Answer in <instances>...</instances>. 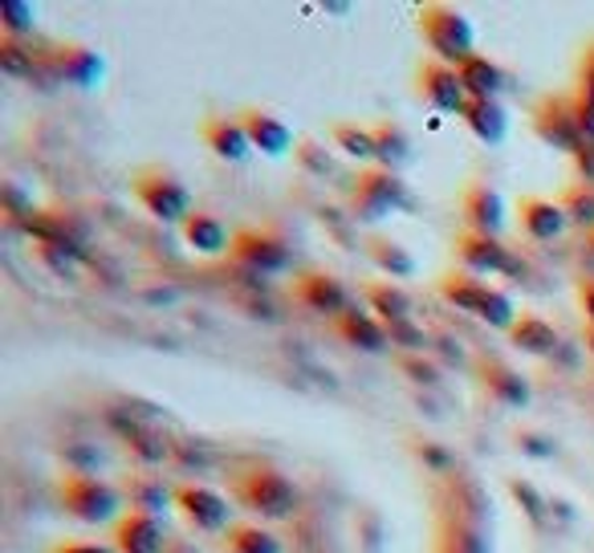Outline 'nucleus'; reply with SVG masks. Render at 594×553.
I'll list each match as a JSON object with an SVG mask.
<instances>
[{"mask_svg":"<svg viewBox=\"0 0 594 553\" xmlns=\"http://www.w3.org/2000/svg\"><path fill=\"white\" fill-rule=\"evenodd\" d=\"M233 497L241 509H248L261 521H285L297 513V501H301L297 485L277 464H248L245 472H236Z\"/></svg>","mask_w":594,"mask_h":553,"instance_id":"obj_1","label":"nucleus"},{"mask_svg":"<svg viewBox=\"0 0 594 553\" xmlns=\"http://www.w3.org/2000/svg\"><path fill=\"white\" fill-rule=\"evenodd\" d=\"M420 38L436 53V62L456 65V70L477 57V29L456 4H424L420 9Z\"/></svg>","mask_w":594,"mask_h":553,"instance_id":"obj_2","label":"nucleus"},{"mask_svg":"<svg viewBox=\"0 0 594 553\" xmlns=\"http://www.w3.org/2000/svg\"><path fill=\"white\" fill-rule=\"evenodd\" d=\"M57 501L74 521L82 525H106V521H118L127 501H123V489H115L110 480H98L91 472H65L62 485H57Z\"/></svg>","mask_w":594,"mask_h":553,"instance_id":"obj_3","label":"nucleus"},{"mask_svg":"<svg viewBox=\"0 0 594 553\" xmlns=\"http://www.w3.org/2000/svg\"><path fill=\"white\" fill-rule=\"evenodd\" d=\"M130 192H135V200H139L142 212H147L151 220H159V224H180L183 228V220L195 212L192 188H188L176 171H163V168L135 171Z\"/></svg>","mask_w":594,"mask_h":553,"instance_id":"obj_4","label":"nucleus"},{"mask_svg":"<svg viewBox=\"0 0 594 553\" xmlns=\"http://www.w3.org/2000/svg\"><path fill=\"white\" fill-rule=\"evenodd\" d=\"M403 208H412V195H407V183L400 180V171L362 168L350 183V216L362 220V224H379V220H388L391 212H403Z\"/></svg>","mask_w":594,"mask_h":553,"instance_id":"obj_5","label":"nucleus"},{"mask_svg":"<svg viewBox=\"0 0 594 553\" xmlns=\"http://www.w3.org/2000/svg\"><path fill=\"white\" fill-rule=\"evenodd\" d=\"M229 257H233L241 269L257 273V277H282V273L294 269V248L285 245V236H277V232L269 228L233 232Z\"/></svg>","mask_w":594,"mask_h":553,"instance_id":"obj_6","label":"nucleus"},{"mask_svg":"<svg viewBox=\"0 0 594 553\" xmlns=\"http://www.w3.org/2000/svg\"><path fill=\"white\" fill-rule=\"evenodd\" d=\"M176 513L188 521V529L195 533H229L233 529V504L220 489L200 485V480H183L176 485Z\"/></svg>","mask_w":594,"mask_h":553,"instance_id":"obj_7","label":"nucleus"},{"mask_svg":"<svg viewBox=\"0 0 594 553\" xmlns=\"http://www.w3.org/2000/svg\"><path fill=\"white\" fill-rule=\"evenodd\" d=\"M533 135H538L545 147L566 151V155H574L582 142H586L579 118H574V103H570L566 94H545V98H538V106H533Z\"/></svg>","mask_w":594,"mask_h":553,"instance_id":"obj_8","label":"nucleus"},{"mask_svg":"<svg viewBox=\"0 0 594 553\" xmlns=\"http://www.w3.org/2000/svg\"><path fill=\"white\" fill-rule=\"evenodd\" d=\"M294 297L301 301L306 309L314 313H322V318H347L350 309H354V297L342 281H338L335 273L326 269H301L294 273Z\"/></svg>","mask_w":594,"mask_h":553,"instance_id":"obj_9","label":"nucleus"},{"mask_svg":"<svg viewBox=\"0 0 594 553\" xmlns=\"http://www.w3.org/2000/svg\"><path fill=\"white\" fill-rule=\"evenodd\" d=\"M420 98H424L432 110H439V115H465L468 106V91L465 82H460V70L456 65H444V62H427L420 65Z\"/></svg>","mask_w":594,"mask_h":553,"instance_id":"obj_10","label":"nucleus"},{"mask_svg":"<svg viewBox=\"0 0 594 553\" xmlns=\"http://www.w3.org/2000/svg\"><path fill=\"white\" fill-rule=\"evenodd\" d=\"M41 65L57 82H70V86H82V91H94L103 82V70H106L103 57L91 45H53V50H45Z\"/></svg>","mask_w":594,"mask_h":553,"instance_id":"obj_11","label":"nucleus"},{"mask_svg":"<svg viewBox=\"0 0 594 553\" xmlns=\"http://www.w3.org/2000/svg\"><path fill=\"white\" fill-rule=\"evenodd\" d=\"M456 245V265L473 277H497V273L513 269L509 248L501 245V236H480V232H460Z\"/></svg>","mask_w":594,"mask_h":553,"instance_id":"obj_12","label":"nucleus"},{"mask_svg":"<svg viewBox=\"0 0 594 553\" xmlns=\"http://www.w3.org/2000/svg\"><path fill=\"white\" fill-rule=\"evenodd\" d=\"M241 123H245V135L248 142H253V151H261L265 159H282V155L294 151V127H289L282 115H273L265 106H245V110H241Z\"/></svg>","mask_w":594,"mask_h":553,"instance_id":"obj_13","label":"nucleus"},{"mask_svg":"<svg viewBox=\"0 0 594 553\" xmlns=\"http://www.w3.org/2000/svg\"><path fill=\"white\" fill-rule=\"evenodd\" d=\"M200 139L224 163H245L248 155H253V142H248L241 115H208L200 123Z\"/></svg>","mask_w":594,"mask_h":553,"instance_id":"obj_14","label":"nucleus"},{"mask_svg":"<svg viewBox=\"0 0 594 553\" xmlns=\"http://www.w3.org/2000/svg\"><path fill=\"white\" fill-rule=\"evenodd\" d=\"M460 216H465V232H480V236H501L505 232V200L489 183H468L465 200H460Z\"/></svg>","mask_w":594,"mask_h":553,"instance_id":"obj_15","label":"nucleus"},{"mask_svg":"<svg viewBox=\"0 0 594 553\" xmlns=\"http://www.w3.org/2000/svg\"><path fill=\"white\" fill-rule=\"evenodd\" d=\"M123 501H127V513H142L163 521L176 509V489H168L163 477H156V472H130L123 480Z\"/></svg>","mask_w":594,"mask_h":553,"instance_id":"obj_16","label":"nucleus"},{"mask_svg":"<svg viewBox=\"0 0 594 553\" xmlns=\"http://www.w3.org/2000/svg\"><path fill=\"white\" fill-rule=\"evenodd\" d=\"M118 553H168L171 538L163 521L142 513H123L115 521V541H110Z\"/></svg>","mask_w":594,"mask_h":553,"instance_id":"obj_17","label":"nucleus"},{"mask_svg":"<svg viewBox=\"0 0 594 553\" xmlns=\"http://www.w3.org/2000/svg\"><path fill=\"white\" fill-rule=\"evenodd\" d=\"M123 448H127L130 460L147 472V468H159V464L171 456V439L168 432L156 427L151 419H135V415H130L127 424H123Z\"/></svg>","mask_w":594,"mask_h":553,"instance_id":"obj_18","label":"nucleus"},{"mask_svg":"<svg viewBox=\"0 0 594 553\" xmlns=\"http://www.w3.org/2000/svg\"><path fill=\"white\" fill-rule=\"evenodd\" d=\"M517 212H521V232H526L530 241H538V245L558 241L570 224L562 200H545V195H526V200L517 204Z\"/></svg>","mask_w":594,"mask_h":553,"instance_id":"obj_19","label":"nucleus"},{"mask_svg":"<svg viewBox=\"0 0 594 553\" xmlns=\"http://www.w3.org/2000/svg\"><path fill=\"white\" fill-rule=\"evenodd\" d=\"M480 386H485V395L492 403H501V407H530V379L521 371H513L509 362H480Z\"/></svg>","mask_w":594,"mask_h":553,"instance_id":"obj_20","label":"nucleus"},{"mask_svg":"<svg viewBox=\"0 0 594 553\" xmlns=\"http://www.w3.org/2000/svg\"><path fill=\"white\" fill-rule=\"evenodd\" d=\"M335 330H338V338L347 342V347H354L359 354H383V350L391 347V334H388V326L379 322L375 313L367 306H354L347 313V318H338L335 322Z\"/></svg>","mask_w":594,"mask_h":553,"instance_id":"obj_21","label":"nucleus"},{"mask_svg":"<svg viewBox=\"0 0 594 553\" xmlns=\"http://www.w3.org/2000/svg\"><path fill=\"white\" fill-rule=\"evenodd\" d=\"M180 236L195 257H220V253L233 248V236H229V228H224V220L212 216V212H192V216L183 220Z\"/></svg>","mask_w":594,"mask_h":553,"instance_id":"obj_22","label":"nucleus"},{"mask_svg":"<svg viewBox=\"0 0 594 553\" xmlns=\"http://www.w3.org/2000/svg\"><path fill=\"white\" fill-rule=\"evenodd\" d=\"M367 309L375 313L383 326H400V322H415V301L412 294L395 281H375L367 285Z\"/></svg>","mask_w":594,"mask_h":553,"instance_id":"obj_23","label":"nucleus"},{"mask_svg":"<svg viewBox=\"0 0 594 553\" xmlns=\"http://www.w3.org/2000/svg\"><path fill=\"white\" fill-rule=\"evenodd\" d=\"M460 123H465L480 142H489V147H497V142L509 135V115H505L501 98H468Z\"/></svg>","mask_w":594,"mask_h":553,"instance_id":"obj_24","label":"nucleus"},{"mask_svg":"<svg viewBox=\"0 0 594 553\" xmlns=\"http://www.w3.org/2000/svg\"><path fill=\"white\" fill-rule=\"evenodd\" d=\"M509 342H513V350H521V354L545 359V354H554L558 347V330L545 322L542 313H521L513 322V330H509Z\"/></svg>","mask_w":594,"mask_h":553,"instance_id":"obj_25","label":"nucleus"},{"mask_svg":"<svg viewBox=\"0 0 594 553\" xmlns=\"http://www.w3.org/2000/svg\"><path fill=\"white\" fill-rule=\"evenodd\" d=\"M439 297L453 309H465V313L477 318L480 306H485V297H489V281H480V277H473V273L465 269H453L439 277Z\"/></svg>","mask_w":594,"mask_h":553,"instance_id":"obj_26","label":"nucleus"},{"mask_svg":"<svg viewBox=\"0 0 594 553\" xmlns=\"http://www.w3.org/2000/svg\"><path fill=\"white\" fill-rule=\"evenodd\" d=\"M460 82H465L468 98H501L505 86H509L505 70L492 57H485V53H477L473 62L460 65Z\"/></svg>","mask_w":594,"mask_h":553,"instance_id":"obj_27","label":"nucleus"},{"mask_svg":"<svg viewBox=\"0 0 594 553\" xmlns=\"http://www.w3.org/2000/svg\"><path fill=\"white\" fill-rule=\"evenodd\" d=\"M362 253H367V260H371L379 273H388V277H415V269H420L412 253H407L400 241H388V236H367V241H362Z\"/></svg>","mask_w":594,"mask_h":553,"instance_id":"obj_28","label":"nucleus"},{"mask_svg":"<svg viewBox=\"0 0 594 553\" xmlns=\"http://www.w3.org/2000/svg\"><path fill=\"white\" fill-rule=\"evenodd\" d=\"M224 553H285V541L257 521H241L224 533Z\"/></svg>","mask_w":594,"mask_h":553,"instance_id":"obj_29","label":"nucleus"},{"mask_svg":"<svg viewBox=\"0 0 594 553\" xmlns=\"http://www.w3.org/2000/svg\"><path fill=\"white\" fill-rule=\"evenodd\" d=\"M375 142H379V159H375L379 168L400 171L403 163H412L415 142H412V135H407V127H403V123H379Z\"/></svg>","mask_w":594,"mask_h":553,"instance_id":"obj_30","label":"nucleus"},{"mask_svg":"<svg viewBox=\"0 0 594 553\" xmlns=\"http://www.w3.org/2000/svg\"><path fill=\"white\" fill-rule=\"evenodd\" d=\"M335 147L354 163H375L379 159V142H375V127H359V123H338L330 130Z\"/></svg>","mask_w":594,"mask_h":553,"instance_id":"obj_31","label":"nucleus"},{"mask_svg":"<svg viewBox=\"0 0 594 553\" xmlns=\"http://www.w3.org/2000/svg\"><path fill=\"white\" fill-rule=\"evenodd\" d=\"M0 29H4V38H25L38 29V9L29 4V0H0Z\"/></svg>","mask_w":594,"mask_h":553,"instance_id":"obj_32","label":"nucleus"},{"mask_svg":"<svg viewBox=\"0 0 594 553\" xmlns=\"http://www.w3.org/2000/svg\"><path fill=\"white\" fill-rule=\"evenodd\" d=\"M562 208H566V216L574 220V224H582V228L594 232V188L574 183V188L566 192V200H562Z\"/></svg>","mask_w":594,"mask_h":553,"instance_id":"obj_33","label":"nucleus"},{"mask_svg":"<svg viewBox=\"0 0 594 553\" xmlns=\"http://www.w3.org/2000/svg\"><path fill=\"white\" fill-rule=\"evenodd\" d=\"M388 334H391V347L407 350V354H424V350H427V330L420 322L388 326Z\"/></svg>","mask_w":594,"mask_h":553,"instance_id":"obj_34","label":"nucleus"},{"mask_svg":"<svg viewBox=\"0 0 594 553\" xmlns=\"http://www.w3.org/2000/svg\"><path fill=\"white\" fill-rule=\"evenodd\" d=\"M570 103H574V118H579V127H582V135H586V142H594V94L574 91V94H570Z\"/></svg>","mask_w":594,"mask_h":553,"instance_id":"obj_35","label":"nucleus"},{"mask_svg":"<svg viewBox=\"0 0 594 553\" xmlns=\"http://www.w3.org/2000/svg\"><path fill=\"white\" fill-rule=\"evenodd\" d=\"M509 489H513V497H517V501H526V513H530L533 521L542 525V504H545V497H538V489H533L530 480H513Z\"/></svg>","mask_w":594,"mask_h":553,"instance_id":"obj_36","label":"nucleus"},{"mask_svg":"<svg viewBox=\"0 0 594 553\" xmlns=\"http://www.w3.org/2000/svg\"><path fill=\"white\" fill-rule=\"evenodd\" d=\"M570 163H574V171H579V183L594 188V142H582L579 151L570 155Z\"/></svg>","mask_w":594,"mask_h":553,"instance_id":"obj_37","label":"nucleus"},{"mask_svg":"<svg viewBox=\"0 0 594 553\" xmlns=\"http://www.w3.org/2000/svg\"><path fill=\"white\" fill-rule=\"evenodd\" d=\"M50 553H118V550L106 545V541H57Z\"/></svg>","mask_w":594,"mask_h":553,"instance_id":"obj_38","label":"nucleus"},{"mask_svg":"<svg viewBox=\"0 0 594 553\" xmlns=\"http://www.w3.org/2000/svg\"><path fill=\"white\" fill-rule=\"evenodd\" d=\"M579 309H582V326H594V277L579 285Z\"/></svg>","mask_w":594,"mask_h":553,"instance_id":"obj_39","label":"nucleus"},{"mask_svg":"<svg viewBox=\"0 0 594 553\" xmlns=\"http://www.w3.org/2000/svg\"><path fill=\"white\" fill-rule=\"evenodd\" d=\"M579 91L594 94V45L582 53V65H579Z\"/></svg>","mask_w":594,"mask_h":553,"instance_id":"obj_40","label":"nucleus"},{"mask_svg":"<svg viewBox=\"0 0 594 553\" xmlns=\"http://www.w3.org/2000/svg\"><path fill=\"white\" fill-rule=\"evenodd\" d=\"M403 366L412 371L415 383H436V366L432 362H420V359H403Z\"/></svg>","mask_w":594,"mask_h":553,"instance_id":"obj_41","label":"nucleus"},{"mask_svg":"<svg viewBox=\"0 0 594 553\" xmlns=\"http://www.w3.org/2000/svg\"><path fill=\"white\" fill-rule=\"evenodd\" d=\"M582 347H586V354L594 359V326H582Z\"/></svg>","mask_w":594,"mask_h":553,"instance_id":"obj_42","label":"nucleus"},{"mask_svg":"<svg viewBox=\"0 0 594 553\" xmlns=\"http://www.w3.org/2000/svg\"><path fill=\"white\" fill-rule=\"evenodd\" d=\"M591 253H594V232H591Z\"/></svg>","mask_w":594,"mask_h":553,"instance_id":"obj_43","label":"nucleus"}]
</instances>
